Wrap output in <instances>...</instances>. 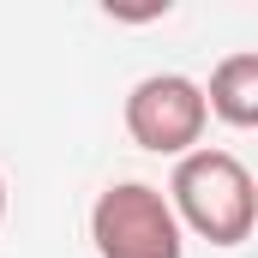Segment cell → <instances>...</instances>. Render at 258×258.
I'll list each match as a JSON object with an SVG mask.
<instances>
[{
    "label": "cell",
    "mask_w": 258,
    "mask_h": 258,
    "mask_svg": "<svg viewBox=\"0 0 258 258\" xmlns=\"http://www.w3.org/2000/svg\"><path fill=\"white\" fill-rule=\"evenodd\" d=\"M90 240H96V258H180L186 252L168 198L144 180H120L90 204Z\"/></svg>",
    "instance_id": "cell-2"
},
{
    "label": "cell",
    "mask_w": 258,
    "mask_h": 258,
    "mask_svg": "<svg viewBox=\"0 0 258 258\" xmlns=\"http://www.w3.org/2000/svg\"><path fill=\"white\" fill-rule=\"evenodd\" d=\"M0 216H6V180H0Z\"/></svg>",
    "instance_id": "cell-5"
},
{
    "label": "cell",
    "mask_w": 258,
    "mask_h": 258,
    "mask_svg": "<svg viewBox=\"0 0 258 258\" xmlns=\"http://www.w3.org/2000/svg\"><path fill=\"white\" fill-rule=\"evenodd\" d=\"M204 108L216 114V120H228V126H258V54L252 48H240V54H228V60L210 72V90H204Z\"/></svg>",
    "instance_id": "cell-4"
},
{
    "label": "cell",
    "mask_w": 258,
    "mask_h": 258,
    "mask_svg": "<svg viewBox=\"0 0 258 258\" xmlns=\"http://www.w3.org/2000/svg\"><path fill=\"white\" fill-rule=\"evenodd\" d=\"M168 210L174 222H186L198 240L210 246H240L252 240V222H258V186H252V168L234 156V150H186L174 180H168Z\"/></svg>",
    "instance_id": "cell-1"
},
{
    "label": "cell",
    "mask_w": 258,
    "mask_h": 258,
    "mask_svg": "<svg viewBox=\"0 0 258 258\" xmlns=\"http://www.w3.org/2000/svg\"><path fill=\"white\" fill-rule=\"evenodd\" d=\"M210 126V108H204V84H192L186 72H150L138 78L126 96V132L138 150H156V156H186Z\"/></svg>",
    "instance_id": "cell-3"
}]
</instances>
